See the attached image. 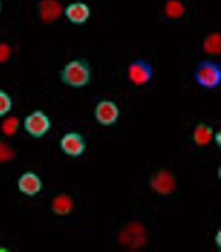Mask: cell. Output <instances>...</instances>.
Returning <instances> with one entry per match:
<instances>
[{
  "label": "cell",
  "instance_id": "6da1fadb",
  "mask_svg": "<svg viewBox=\"0 0 221 252\" xmlns=\"http://www.w3.org/2000/svg\"><path fill=\"white\" fill-rule=\"evenodd\" d=\"M63 84L73 89H82L91 82V63L83 58L73 59L63 65L59 73Z\"/></svg>",
  "mask_w": 221,
  "mask_h": 252
},
{
  "label": "cell",
  "instance_id": "7a4b0ae2",
  "mask_svg": "<svg viewBox=\"0 0 221 252\" xmlns=\"http://www.w3.org/2000/svg\"><path fill=\"white\" fill-rule=\"evenodd\" d=\"M193 79L202 89L213 90L220 87L221 82V67L220 63L204 59L196 65Z\"/></svg>",
  "mask_w": 221,
  "mask_h": 252
},
{
  "label": "cell",
  "instance_id": "3957f363",
  "mask_svg": "<svg viewBox=\"0 0 221 252\" xmlns=\"http://www.w3.org/2000/svg\"><path fill=\"white\" fill-rule=\"evenodd\" d=\"M23 126L27 134L31 137L41 139L50 132L52 122L46 112L36 109L27 115L24 120Z\"/></svg>",
  "mask_w": 221,
  "mask_h": 252
},
{
  "label": "cell",
  "instance_id": "277c9868",
  "mask_svg": "<svg viewBox=\"0 0 221 252\" xmlns=\"http://www.w3.org/2000/svg\"><path fill=\"white\" fill-rule=\"evenodd\" d=\"M155 67L153 63L147 59H135L128 65L127 76L128 79L138 87L148 85L154 77Z\"/></svg>",
  "mask_w": 221,
  "mask_h": 252
},
{
  "label": "cell",
  "instance_id": "5b68a950",
  "mask_svg": "<svg viewBox=\"0 0 221 252\" xmlns=\"http://www.w3.org/2000/svg\"><path fill=\"white\" fill-rule=\"evenodd\" d=\"M120 110L115 102L110 99H103L97 102L94 109V117L99 124L111 126L118 122Z\"/></svg>",
  "mask_w": 221,
  "mask_h": 252
},
{
  "label": "cell",
  "instance_id": "8992f818",
  "mask_svg": "<svg viewBox=\"0 0 221 252\" xmlns=\"http://www.w3.org/2000/svg\"><path fill=\"white\" fill-rule=\"evenodd\" d=\"M61 151L65 155L72 158L80 157L86 149L85 138L80 133L69 132L65 133L59 141Z\"/></svg>",
  "mask_w": 221,
  "mask_h": 252
},
{
  "label": "cell",
  "instance_id": "52a82bcc",
  "mask_svg": "<svg viewBox=\"0 0 221 252\" xmlns=\"http://www.w3.org/2000/svg\"><path fill=\"white\" fill-rule=\"evenodd\" d=\"M43 181L40 176L34 171H28L22 173L17 182L18 189L29 197L38 195L43 189Z\"/></svg>",
  "mask_w": 221,
  "mask_h": 252
},
{
  "label": "cell",
  "instance_id": "ba28073f",
  "mask_svg": "<svg viewBox=\"0 0 221 252\" xmlns=\"http://www.w3.org/2000/svg\"><path fill=\"white\" fill-rule=\"evenodd\" d=\"M63 13L71 24L81 26L87 23L91 18V10L87 3L75 1L67 5Z\"/></svg>",
  "mask_w": 221,
  "mask_h": 252
},
{
  "label": "cell",
  "instance_id": "9c48e42d",
  "mask_svg": "<svg viewBox=\"0 0 221 252\" xmlns=\"http://www.w3.org/2000/svg\"><path fill=\"white\" fill-rule=\"evenodd\" d=\"M64 12L63 6L58 0H42L39 6L41 18L44 22L56 21Z\"/></svg>",
  "mask_w": 221,
  "mask_h": 252
},
{
  "label": "cell",
  "instance_id": "30bf717a",
  "mask_svg": "<svg viewBox=\"0 0 221 252\" xmlns=\"http://www.w3.org/2000/svg\"><path fill=\"white\" fill-rule=\"evenodd\" d=\"M145 233L143 227L138 224H130L122 233L120 239L124 245L131 247H139L143 245L145 239Z\"/></svg>",
  "mask_w": 221,
  "mask_h": 252
},
{
  "label": "cell",
  "instance_id": "8fae6325",
  "mask_svg": "<svg viewBox=\"0 0 221 252\" xmlns=\"http://www.w3.org/2000/svg\"><path fill=\"white\" fill-rule=\"evenodd\" d=\"M151 186L159 194H169L175 189V179L168 172H160L153 178Z\"/></svg>",
  "mask_w": 221,
  "mask_h": 252
},
{
  "label": "cell",
  "instance_id": "7c38bea8",
  "mask_svg": "<svg viewBox=\"0 0 221 252\" xmlns=\"http://www.w3.org/2000/svg\"><path fill=\"white\" fill-rule=\"evenodd\" d=\"M52 208L55 214L59 216H65L70 214L73 210V200L67 194H59L53 199Z\"/></svg>",
  "mask_w": 221,
  "mask_h": 252
},
{
  "label": "cell",
  "instance_id": "4fadbf2b",
  "mask_svg": "<svg viewBox=\"0 0 221 252\" xmlns=\"http://www.w3.org/2000/svg\"><path fill=\"white\" fill-rule=\"evenodd\" d=\"M213 130L210 126L205 124H200L194 131V139L199 145L208 144L212 138Z\"/></svg>",
  "mask_w": 221,
  "mask_h": 252
},
{
  "label": "cell",
  "instance_id": "5bb4252c",
  "mask_svg": "<svg viewBox=\"0 0 221 252\" xmlns=\"http://www.w3.org/2000/svg\"><path fill=\"white\" fill-rule=\"evenodd\" d=\"M13 107V98L7 91L0 89V118L7 116Z\"/></svg>",
  "mask_w": 221,
  "mask_h": 252
},
{
  "label": "cell",
  "instance_id": "9a60e30c",
  "mask_svg": "<svg viewBox=\"0 0 221 252\" xmlns=\"http://www.w3.org/2000/svg\"><path fill=\"white\" fill-rule=\"evenodd\" d=\"M20 122L15 116H10L6 118L2 123L1 129L5 136H14L19 129Z\"/></svg>",
  "mask_w": 221,
  "mask_h": 252
},
{
  "label": "cell",
  "instance_id": "2e32d148",
  "mask_svg": "<svg viewBox=\"0 0 221 252\" xmlns=\"http://www.w3.org/2000/svg\"><path fill=\"white\" fill-rule=\"evenodd\" d=\"M14 152L9 145L0 141V163L9 161L13 157Z\"/></svg>",
  "mask_w": 221,
  "mask_h": 252
},
{
  "label": "cell",
  "instance_id": "e0dca14e",
  "mask_svg": "<svg viewBox=\"0 0 221 252\" xmlns=\"http://www.w3.org/2000/svg\"><path fill=\"white\" fill-rule=\"evenodd\" d=\"M166 11L169 16L176 17V16L181 15L184 11V7L180 2L173 0L167 3Z\"/></svg>",
  "mask_w": 221,
  "mask_h": 252
},
{
  "label": "cell",
  "instance_id": "ac0fdd59",
  "mask_svg": "<svg viewBox=\"0 0 221 252\" xmlns=\"http://www.w3.org/2000/svg\"><path fill=\"white\" fill-rule=\"evenodd\" d=\"M220 39L216 35L211 36L206 42V50L210 53H216L220 50Z\"/></svg>",
  "mask_w": 221,
  "mask_h": 252
},
{
  "label": "cell",
  "instance_id": "d6986e66",
  "mask_svg": "<svg viewBox=\"0 0 221 252\" xmlns=\"http://www.w3.org/2000/svg\"><path fill=\"white\" fill-rule=\"evenodd\" d=\"M11 55L10 48L5 44H0V63L5 62Z\"/></svg>",
  "mask_w": 221,
  "mask_h": 252
},
{
  "label": "cell",
  "instance_id": "ffe728a7",
  "mask_svg": "<svg viewBox=\"0 0 221 252\" xmlns=\"http://www.w3.org/2000/svg\"><path fill=\"white\" fill-rule=\"evenodd\" d=\"M1 8H2V3H1V0H0V12H1Z\"/></svg>",
  "mask_w": 221,
  "mask_h": 252
}]
</instances>
